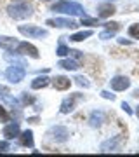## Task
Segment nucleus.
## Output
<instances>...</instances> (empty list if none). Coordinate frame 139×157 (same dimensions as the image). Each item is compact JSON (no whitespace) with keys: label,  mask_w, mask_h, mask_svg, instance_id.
Returning <instances> with one entry per match:
<instances>
[{"label":"nucleus","mask_w":139,"mask_h":157,"mask_svg":"<svg viewBox=\"0 0 139 157\" xmlns=\"http://www.w3.org/2000/svg\"><path fill=\"white\" fill-rule=\"evenodd\" d=\"M7 94H9V89H7V87H4V86H0V101L4 100Z\"/></svg>","instance_id":"nucleus-27"},{"label":"nucleus","mask_w":139,"mask_h":157,"mask_svg":"<svg viewBox=\"0 0 139 157\" xmlns=\"http://www.w3.org/2000/svg\"><path fill=\"white\" fill-rule=\"evenodd\" d=\"M99 37L101 39H113V37H115V30H106V32H103Z\"/></svg>","instance_id":"nucleus-22"},{"label":"nucleus","mask_w":139,"mask_h":157,"mask_svg":"<svg viewBox=\"0 0 139 157\" xmlns=\"http://www.w3.org/2000/svg\"><path fill=\"white\" fill-rule=\"evenodd\" d=\"M78 98H80V94H73L71 98H66V100L63 101L61 103V113H70L73 110V108H75V103H77V100Z\"/></svg>","instance_id":"nucleus-11"},{"label":"nucleus","mask_w":139,"mask_h":157,"mask_svg":"<svg viewBox=\"0 0 139 157\" xmlns=\"http://www.w3.org/2000/svg\"><path fill=\"white\" fill-rule=\"evenodd\" d=\"M115 14V7L111 6V4H104V6H101L97 9V16L99 17H110Z\"/></svg>","instance_id":"nucleus-13"},{"label":"nucleus","mask_w":139,"mask_h":157,"mask_svg":"<svg viewBox=\"0 0 139 157\" xmlns=\"http://www.w3.org/2000/svg\"><path fill=\"white\" fill-rule=\"evenodd\" d=\"M9 148H11V145L7 141H0V152H7Z\"/></svg>","instance_id":"nucleus-28"},{"label":"nucleus","mask_w":139,"mask_h":157,"mask_svg":"<svg viewBox=\"0 0 139 157\" xmlns=\"http://www.w3.org/2000/svg\"><path fill=\"white\" fill-rule=\"evenodd\" d=\"M19 143L23 147H33V133L31 131H24L21 136H19Z\"/></svg>","instance_id":"nucleus-14"},{"label":"nucleus","mask_w":139,"mask_h":157,"mask_svg":"<svg viewBox=\"0 0 139 157\" xmlns=\"http://www.w3.org/2000/svg\"><path fill=\"white\" fill-rule=\"evenodd\" d=\"M136 115H137V117H139V107H137V110H136Z\"/></svg>","instance_id":"nucleus-32"},{"label":"nucleus","mask_w":139,"mask_h":157,"mask_svg":"<svg viewBox=\"0 0 139 157\" xmlns=\"http://www.w3.org/2000/svg\"><path fill=\"white\" fill-rule=\"evenodd\" d=\"M2 135L5 136L7 140H12L14 136L19 135V124H17V122H9V124L5 126V128H4Z\"/></svg>","instance_id":"nucleus-10"},{"label":"nucleus","mask_w":139,"mask_h":157,"mask_svg":"<svg viewBox=\"0 0 139 157\" xmlns=\"http://www.w3.org/2000/svg\"><path fill=\"white\" fill-rule=\"evenodd\" d=\"M59 67L64 68V70H77V68H80V65L75 59H61L59 61Z\"/></svg>","instance_id":"nucleus-17"},{"label":"nucleus","mask_w":139,"mask_h":157,"mask_svg":"<svg viewBox=\"0 0 139 157\" xmlns=\"http://www.w3.org/2000/svg\"><path fill=\"white\" fill-rule=\"evenodd\" d=\"M26 75V70L23 68V65H11V67L5 70V78L12 84H19Z\"/></svg>","instance_id":"nucleus-4"},{"label":"nucleus","mask_w":139,"mask_h":157,"mask_svg":"<svg viewBox=\"0 0 139 157\" xmlns=\"http://www.w3.org/2000/svg\"><path fill=\"white\" fill-rule=\"evenodd\" d=\"M54 12H61V14H68V16H83L85 17V11L83 7L77 2H70V0H59L52 6Z\"/></svg>","instance_id":"nucleus-2"},{"label":"nucleus","mask_w":139,"mask_h":157,"mask_svg":"<svg viewBox=\"0 0 139 157\" xmlns=\"http://www.w3.org/2000/svg\"><path fill=\"white\" fill-rule=\"evenodd\" d=\"M120 143H122V135H118V136H115V138H111V140L104 141V143L101 145V150L103 152H117Z\"/></svg>","instance_id":"nucleus-9"},{"label":"nucleus","mask_w":139,"mask_h":157,"mask_svg":"<svg viewBox=\"0 0 139 157\" xmlns=\"http://www.w3.org/2000/svg\"><path fill=\"white\" fill-rule=\"evenodd\" d=\"M118 42H120V44H125V45H129V44H130V40H123V39H120Z\"/></svg>","instance_id":"nucleus-31"},{"label":"nucleus","mask_w":139,"mask_h":157,"mask_svg":"<svg viewBox=\"0 0 139 157\" xmlns=\"http://www.w3.org/2000/svg\"><path fill=\"white\" fill-rule=\"evenodd\" d=\"M19 33H23V35H26L28 39H44V37H47V30L45 28H40V26H35V25H21L19 26Z\"/></svg>","instance_id":"nucleus-3"},{"label":"nucleus","mask_w":139,"mask_h":157,"mask_svg":"<svg viewBox=\"0 0 139 157\" xmlns=\"http://www.w3.org/2000/svg\"><path fill=\"white\" fill-rule=\"evenodd\" d=\"M7 121H9V115H7V112L4 108L0 107V122H7Z\"/></svg>","instance_id":"nucleus-25"},{"label":"nucleus","mask_w":139,"mask_h":157,"mask_svg":"<svg viewBox=\"0 0 139 157\" xmlns=\"http://www.w3.org/2000/svg\"><path fill=\"white\" fill-rule=\"evenodd\" d=\"M101 96H103V98H106V100H115V94H111V93H108V91H103V93H101Z\"/></svg>","instance_id":"nucleus-29"},{"label":"nucleus","mask_w":139,"mask_h":157,"mask_svg":"<svg viewBox=\"0 0 139 157\" xmlns=\"http://www.w3.org/2000/svg\"><path fill=\"white\" fill-rule=\"evenodd\" d=\"M52 84H54L56 89H59V91H66V89H70V86H71V80H70L68 77H63V75H61V77H56Z\"/></svg>","instance_id":"nucleus-12"},{"label":"nucleus","mask_w":139,"mask_h":157,"mask_svg":"<svg viewBox=\"0 0 139 157\" xmlns=\"http://www.w3.org/2000/svg\"><path fill=\"white\" fill-rule=\"evenodd\" d=\"M17 52L19 54H26V56L30 58H38V51H37V47H33L31 44H28V42H17Z\"/></svg>","instance_id":"nucleus-7"},{"label":"nucleus","mask_w":139,"mask_h":157,"mask_svg":"<svg viewBox=\"0 0 139 157\" xmlns=\"http://www.w3.org/2000/svg\"><path fill=\"white\" fill-rule=\"evenodd\" d=\"M21 100H23V103H24V105H30V103H33V101H35L31 96H28V93H23Z\"/></svg>","instance_id":"nucleus-23"},{"label":"nucleus","mask_w":139,"mask_h":157,"mask_svg":"<svg viewBox=\"0 0 139 157\" xmlns=\"http://www.w3.org/2000/svg\"><path fill=\"white\" fill-rule=\"evenodd\" d=\"M49 26H56V28H77L78 23L70 19V17H56V19H47Z\"/></svg>","instance_id":"nucleus-6"},{"label":"nucleus","mask_w":139,"mask_h":157,"mask_svg":"<svg viewBox=\"0 0 139 157\" xmlns=\"http://www.w3.org/2000/svg\"><path fill=\"white\" fill-rule=\"evenodd\" d=\"M90 35H92V32H90V30H87V32H80V33L71 35V37H70V40H71V42H82V40H85L87 37H90Z\"/></svg>","instance_id":"nucleus-19"},{"label":"nucleus","mask_w":139,"mask_h":157,"mask_svg":"<svg viewBox=\"0 0 139 157\" xmlns=\"http://www.w3.org/2000/svg\"><path fill=\"white\" fill-rule=\"evenodd\" d=\"M17 45V42L14 39H9V37H0V47L4 49H14Z\"/></svg>","instance_id":"nucleus-18"},{"label":"nucleus","mask_w":139,"mask_h":157,"mask_svg":"<svg viewBox=\"0 0 139 157\" xmlns=\"http://www.w3.org/2000/svg\"><path fill=\"white\" fill-rule=\"evenodd\" d=\"M110 86L113 91H125L130 86V80L127 77H122V75H118V77L111 78L110 80Z\"/></svg>","instance_id":"nucleus-8"},{"label":"nucleus","mask_w":139,"mask_h":157,"mask_svg":"<svg viewBox=\"0 0 139 157\" xmlns=\"http://www.w3.org/2000/svg\"><path fill=\"white\" fill-rule=\"evenodd\" d=\"M68 136H70V133H68V129L64 128V126H52V128L47 131V138H49L50 141H56V143L66 141Z\"/></svg>","instance_id":"nucleus-5"},{"label":"nucleus","mask_w":139,"mask_h":157,"mask_svg":"<svg viewBox=\"0 0 139 157\" xmlns=\"http://www.w3.org/2000/svg\"><path fill=\"white\" fill-rule=\"evenodd\" d=\"M122 108H123V110H125V112H127V113H132V110L129 108V105H127V103H125V101H123V103H122Z\"/></svg>","instance_id":"nucleus-30"},{"label":"nucleus","mask_w":139,"mask_h":157,"mask_svg":"<svg viewBox=\"0 0 139 157\" xmlns=\"http://www.w3.org/2000/svg\"><path fill=\"white\" fill-rule=\"evenodd\" d=\"M45 86H49V77H37L31 80V89H42Z\"/></svg>","instance_id":"nucleus-15"},{"label":"nucleus","mask_w":139,"mask_h":157,"mask_svg":"<svg viewBox=\"0 0 139 157\" xmlns=\"http://www.w3.org/2000/svg\"><path fill=\"white\" fill-rule=\"evenodd\" d=\"M7 14L12 19H26L33 14V7L28 4V0H14L7 7Z\"/></svg>","instance_id":"nucleus-1"},{"label":"nucleus","mask_w":139,"mask_h":157,"mask_svg":"<svg viewBox=\"0 0 139 157\" xmlns=\"http://www.w3.org/2000/svg\"><path fill=\"white\" fill-rule=\"evenodd\" d=\"M57 56H68L70 54V47H66V45L63 44V40H61V44H59V47H57V52H56Z\"/></svg>","instance_id":"nucleus-20"},{"label":"nucleus","mask_w":139,"mask_h":157,"mask_svg":"<svg viewBox=\"0 0 139 157\" xmlns=\"http://www.w3.org/2000/svg\"><path fill=\"white\" fill-rule=\"evenodd\" d=\"M75 80H77V84L78 86H83V87H89V82H87V78H83V77H75Z\"/></svg>","instance_id":"nucleus-24"},{"label":"nucleus","mask_w":139,"mask_h":157,"mask_svg":"<svg viewBox=\"0 0 139 157\" xmlns=\"http://www.w3.org/2000/svg\"><path fill=\"white\" fill-rule=\"evenodd\" d=\"M103 119H104L103 112H92V113H90V121H89V122H90L92 128H97V126H101Z\"/></svg>","instance_id":"nucleus-16"},{"label":"nucleus","mask_w":139,"mask_h":157,"mask_svg":"<svg viewBox=\"0 0 139 157\" xmlns=\"http://www.w3.org/2000/svg\"><path fill=\"white\" fill-rule=\"evenodd\" d=\"M82 25H87V26H96V25H97V21H96V19H87V17H83Z\"/></svg>","instance_id":"nucleus-26"},{"label":"nucleus","mask_w":139,"mask_h":157,"mask_svg":"<svg viewBox=\"0 0 139 157\" xmlns=\"http://www.w3.org/2000/svg\"><path fill=\"white\" fill-rule=\"evenodd\" d=\"M129 35H130L132 39H139V25H132V26L129 28Z\"/></svg>","instance_id":"nucleus-21"}]
</instances>
